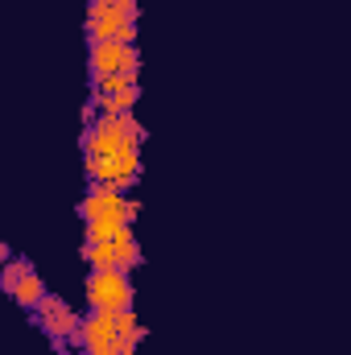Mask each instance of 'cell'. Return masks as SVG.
<instances>
[{"label":"cell","mask_w":351,"mask_h":355,"mask_svg":"<svg viewBox=\"0 0 351 355\" xmlns=\"http://www.w3.org/2000/svg\"><path fill=\"white\" fill-rule=\"evenodd\" d=\"M137 198H124V190H112V186H91L79 202V215H83V244H103L112 240L120 227H132L137 219Z\"/></svg>","instance_id":"1"},{"label":"cell","mask_w":351,"mask_h":355,"mask_svg":"<svg viewBox=\"0 0 351 355\" xmlns=\"http://www.w3.org/2000/svg\"><path fill=\"white\" fill-rule=\"evenodd\" d=\"M83 157H103V153H124V149H141L145 145V128L141 120L128 112V116H95L83 137Z\"/></svg>","instance_id":"2"},{"label":"cell","mask_w":351,"mask_h":355,"mask_svg":"<svg viewBox=\"0 0 351 355\" xmlns=\"http://www.w3.org/2000/svg\"><path fill=\"white\" fill-rule=\"evenodd\" d=\"M87 46L99 42H120V46H137V12L120 8V4H87Z\"/></svg>","instance_id":"3"},{"label":"cell","mask_w":351,"mask_h":355,"mask_svg":"<svg viewBox=\"0 0 351 355\" xmlns=\"http://www.w3.org/2000/svg\"><path fill=\"white\" fill-rule=\"evenodd\" d=\"M83 252V261L91 268H120V272H132V268L141 265V244H137V236H132V227H120L112 240H103V244H83L79 248Z\"/></svg>","instance_id":"4"},{"label":"cell","mask_w":351,"mask_h":355,"mask_svg":"<svg viewBox=\"0 0 351 355\" xmlns=\"http://www.w3.org/2000/svg\"><path fill=\"white\" fill-rule=\"evenodd\" d=\"M91 186H112V190H128L141 178V149H124V153H103V157H83Z\"/></svg>","instance_id":"5"},{"label":"cell","mask_w":351,"mask_h":355,"mask_svg":"<svg viewBox=\"0 0 351 355\" xmlns=\"http://www.w3.org/2000/svg\"><path fill=\"white\" fill-rule=\"evenodd\" d=\"M83 289H87L91 310H128L132 306V281L120 268H91Z\"/></svg>","instance_id":"6"},{"label":"cell","mask_w":351,"mask_h":355,"mask_svg":"<svg viewBox=\"0 0 351 355\" xmlns=\"http://www.w3.org/2000/svg\"><path fill=\"white\" fill-rule=\"evenodd\" d=\"M0 289H4L21 310H33V306L42 302V293H46V281L37 277V268L29 265L25 257H8V261L0 265Z\"/></svg>","instance_id":"7"},{"label":"cell","mask_w":351,"mask_h":355,"mask_svg":"<svg viewBox=\"0 0 351 355\" xmlns=\"http://www.w3.org/2000/svg\"><path fill=\"white\" fill-rule=\"evenodd\" d=\"M116 314L120 310H87V318H79V327L67 343L91 355H112L116 352Z\"/></svg>","instance_id":"8"},{"label":"cell","mask_w":351,"mask_h":355,"mask_svg":"<svg viewBox=\"0 0 351 355\" xmlns=\"http://www.w3.org/2000/svg\"><path fill=\"white\" fill-rule=\"evenodd\" d=\"M87 67H91V79H112V75L137 79V71H141V54H137V46L99 42V46H91L87 50Z\"/></svg>","instance_id":"9"},{"label":"cell","mask_w":351,"mask_h":355,"mask_svg":"<svg viewBox=\"0 0 351 355\" xmlns=\"http://www.w3.org/2000/svg\"><path fill=\"white\" fill-rule=\"evenodd\" d=\"M79 310L71 306V302H62V297H54V293H42V302L33 306V322L50 335V343H67L71 335H75V327H79Z\"/></svg>","instance_id":"10"},{"label":"cell","mask_w":351,"mask_h":355,"mask_svg":"<svg viewBox=\"0 0 351 355\" xmlns=\"http://www.w3.org/2000/svg\"><path fill=\"white\" fill-rule=\"evenodd\" d=\"M141 99V87H124V91H108V95H95L91 91V112L95 116H128Z\"/></svg>","instance_id":"11"},{"label":"cell","mask_w":351,"mask_h":355,"mask_svg":"<svg viewBox=\"0 0 351 355\" xmlns=\"http://www.w3.org/2000/svg\"><path fill=\"white\" fill-rule=\"evenodd\" d=\"M87 4H120V8H128V12H137V0H87Z\"/></svg>","instance_id":"12"},{"label":"cell","mask_w":351,"mask_h":355,"mask_svg":"<svg viewBox=\"0 0 351 355\" xmlns=\"http://www.w3.org/2000/svg\"><path fill=\"white\" fill-rule=\"evenodd\" d=\"M8 257H12V252H8V244H4V240H0V265H4V261H8Z\"/></svg>","instance_id":"13"}]
</instances>
